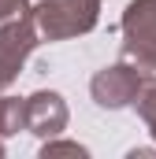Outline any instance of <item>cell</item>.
<instances>
[{
  "mask_svg": "<svg viewBox=\"0 0 156 159\" xmlns=\"http://www.w3.org/2000/svg\"><path fill=\"white\" fill-rule=\"evenodd\" d=\"M30 19L41 41H71L97 26L100 0H41L30 7Z\"/></svg>",
  "mask_w": 156,
  "mask_h": 159,
  "instance_id": "obj_1",
  "label": "cell"
},
{
  "mask_svg": "<svg viewBox=\"0 0 156 159\" xmlns=\"http://www.w3.org/2000/svg\"><path fill=\"white\" fill-rule=\"evenodd\" d=\"M123 59L156 70V0H130L123 7Z\"/></svg>",
  "mask_w": 156,
  "mask_h": 159,
  "instance_id": "obj_2",
  "label": "cell"
},
{
  "mask_svg": "<svg viewBox=\"0 0 156 159\" xmlns=\"http://www.w3.org/2000/svg\"><path fill=\"white\" fill-rule=\"evenodd\" d=\"M145 74H153V70H141L138 63L119 59V63H112V67H104V70L93 74L89 93H93L97 107H104V111H123V107L134 104V96H138Z\"/></svg>",
  "mask_w": 156,
  "mask_h": 159,
  "instance_id": "obj_3",
  "label": "cell"
},
{
  "mask_svg": "<svg viewBox=\"0 0 156 159\" xmlns=\"http://www.w3.org/2000/svg\"><path fill=\"white\" fill-rule=\"evenodd\" d=\"M37 44H41V34L34 30L30 11H22L0 26V93L22 74V63L30 59V52Z\"/></svg>",
  "mask_w": 156,
  "mask_h": 159,
  "instance_id": "obj_4",
  "label": "cell"
},
{
  "mask_svg": "<svg viewBox=\"0 0 156 159\" xmlns=\"http://www.w3.org/2000/svg\"><path fill=\"white\" fill-rule=\"evenodd\" d=\"M67 100L52 89H37L34 96H26V129L37 133L41 141L60 137L67 129Z\"/></svg>",
  "mask_w": 156,
  "mask_h": 159,
  "instance_id": "obj_5",
  "label": "cell"
},
{
  "mask_svg": "<svg viewBox=\"0 0 156 159\" xmlns=\"http://www.w3.org/2000/svg\"><path fill=\"white\" fill-rule=\"evenodd\" d=\"M19 129H26V100L0 93V137H15Z\"/></svg>",
  "mask_w": 156,
  "mask_h": 159,
  "instance_id": "obj_6",
  "label": "cell"
},
{
  "mask_svg": "<svg viewBox=\"0 0 156 159\" xmlns=\"http://www.w3.org/2000/svg\"><path fill=\"white\" fill-rule=\"evenodd\" d=\"M130 107L138 111V119L145 122V129L156 141V74H145V81H141V89H138V96H134Z\"/></svg>",
  "mask_w": 156,
  "mask_h": 159,
  "instance_id": "obj_7",
  "label": "cell"
},
{
  "mask_svg": "<svg viewBox=\"0 0 156 159\" xmlns=\"http://www.w3.org/2000/svg\"><path fill=\"white\" fill-rule=\"evenodd\" d=\"M48 156H89V152L78 141H56V137H48L41 144V159H48Z\"/></svg>",
  "mask_w": 156,
  "mask_h": 159,
  "instance_id": "obj_8",
  "label": "cell"
},
{
  "mask_svg": "<svg viewBox=\"0 0 156 159\" xmlns=\"http://www.w3.org/2000/svg\"><path fill=\"white\" fill-rule=\"evenodd\" d=\"M22 11H30V0H0V22H7Z\"/></svg>",
  "mask_w": 156,
  "mask_h": 159,
  "instance_id": "obj_9",
  "label": "cell"
},
{
  "mask_svg": "<svg viewBox=\"0 0 156 159\" xmlns=\"http://www.w3.org/2000/svg\"><path fill=\"white\" fill-rule=\"evenodd\" d=\"M0 156H4V137H0Z\"/></svg>",
  "mask_w": 156,
  "mask_h": 159,
  "instance_id": "obj_10",
  "label": "cell"
}]
</instances>
